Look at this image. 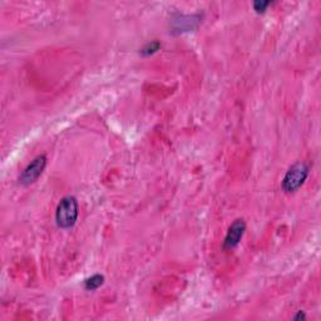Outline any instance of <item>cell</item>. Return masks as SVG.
Listing matches in <instances>:
<instances>
[{
	"label": "cell",
	"instance_id": "cell-1",
	"mask_svg": "<svg viewBox=\"0 0 321 321\" xmlns=\"http://www.w3.org/2000/svg\"><path fill=\"white\" fill-rule=\"evenodd\" d=\"M78 219V202L76 197L67 196L60 200L56 211L57 225L60 228H69Z\"/></svg>",
	"mask_w": 321,
	"mask_h": 321
},
{
	"label": "cell",
	"instance_id": "cell-2",
	"mask_svg": "<svg viewBox=\"0 0 321 321\" xmlns=\"http://www.w3.org/2000/svg\"><path fill=\"white\" fill-rule=\"evenodd\" d=\"M309 174V167L304 162L295 163L290 170L286 172L282 180V188L285 192H295L304 185Z\"/></svg>",
	"mask_w": 321,
	"mask_h": 321
},
{
	"label": "cell",
	"instance_id": "cell-3",
	"mask_svg": "<svg viewBox=\"0 0 321 321\" xmlns=\"http://www.w3.org/2000/svg\"><path fill=\"white\" fill-rule=\"evenodd\" d=\"M45 165H47V157H45L44 154H40V156L35 157V158L31 160L29 165L25 167V170L22 172V174H20L19 177L20 183H23V185L25 186L33 183L34 181L42 174V172L44 171Z\"/></svg>",
	"mask_w": 321,
	"mask_h": 321
},
{
	"label": "cell",
	"instance_id": "cell-4",
	"mask_svg": "<svg viewBox=\"0 0 321 321\" xmlns=\"http://www.w3.org/2000/svg\"><path fill=\"white\" fill-rule=\"evenodd\" d=\"M246 230V223L243 220H236L228 228L227 235H226L225 241H223V248L225 250H231L236 247L239 242L242 239L243 232Z\"/></svg>",
	"mask_w": 321,
	"mask_h": 321
},
{
	"label": "cell",
	"instance_id": "cell-5",
	"mask_svg": "<svg viewBox=\"0 0 321 321\" xmlns=\"http://www.w3.org/2000/svg\"><path fill=\"white\" fill-rule=\"evenodd\" d=\"M103 282H104V276H103V275L97 274L84 281V288L87 289V290L93 291V290H97L99 286H102Z\"/></svg>",
	"mask_w": 321,
	"mask_h": 321
},
{
	"label": "cell",
	"instance_id": "cell-6",
	"mask_svg": "<svg viewBox=\"0 0 321 321\" xmlns=\"http://www.w3.org/2000/svg\"><path fill=\"white\" fill-rule=\"evenodd\" d=\"M159 47H160L159 42L148 43L147 45H145V47H143V49L140 50V53H142L143 56H151V54L156 53V51L159 49Z\"/></svg>",
	"mask_w": 321,
	"mask_h": 321
},
{
	"label": "cell",
	"instance_id": "cell-7",
	"mask_svg": "<svg viewBox=\"0 0 321 321\" xmlns=\"http://www.w3.org/2000/svg\"><path fill=\"white\" fill-rule=\"evenodd\" d=\"M271 4V2H255L254 3V9L257 13H263L266 10V8Z\"/></svg>",
	"mask_w": 321,
	"mask_h": 321
},
{
	"label": "cell",
	"instance_id": "cell-8",
	"mask_svg": "<svg viewBox=\"0 0 321 321\" xmlns=\"http://www.w3.org/2000/svg\"><path fill=\"white\" fill-rule=\"evenodd\" d=\"M294 319H295V320H300V319H301V320H304V319H306L305 312H304V311H299V312H297L296 316L294 317Z\"/></svg>",
	"mask_w": 321,
	"mask_h": 321
}]
</instances>
